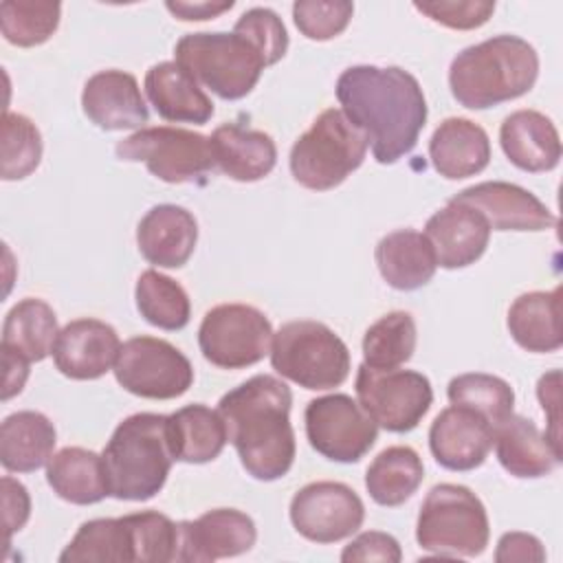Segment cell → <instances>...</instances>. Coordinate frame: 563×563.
<instances>
[{
	"mask_svg": "<svg viewBox=\"0 0 563 563\" xmlns=\"http://www.w3.org/2000/svg\"><path fill=\"white\" fill-rule=\"evenodd\" d=\"M336 99L380 165H391L416 147L429 114L418 79L398 66L345 68L336 79Z\"/></svg>",
	"mask_w": 563,
	"mask_h": 563,
	"instance_id": "1",
	"label": "cell"
},
{
	"mask_svg": "<svg viewBox=\"0 0 563 563\" xmlns=\"http://www.w3.org/2000/svg\"><path fill=\"white\" fill-rule=\"evenodd\" d=\"M290 405V387L271 374L244 380L218 402L229 442L238 451L244 471L260 482L284 477L295 462Z\"/></svg>",
	"mask_w": 563,
	"mask_h": 563,
	"instance_id": "2",
	"label": "cell"
},
{
	"mask_svg": "<svg viewBox=\"0 0 563 563\" xmlns=\"http://www.w3.org/2000/svg\"><path fill=\"white\" fill-rule=\"evenodd\" d=\"M539 77V55L519 35H495L460 51L449 68L451 95L468 110L523 97Z\"/></svg>",
	"mask_w": 563,
	"mask_h": 563,
	"instance_id": "3",
	"label": "cell"
},
{
	"mask_svg": "<svg viewBox=\"0 0 563 563\" xmlns=\"http://www.w3.org/2000/svg\"><path fill=\"white\" fill-rule=\"evenodd\" d=\"M108 493L121 501H147L167 482L172 471V449L167 438V416L132 413L117 424L101 451Z\"/></svg>",
	"mask_w": 563,
	"mask_h": 563,
	"instance_id": "4",
	"label": "cell"
},
{
	"mask_svg": "<svg viewBox=\"0 0 563 563\" xmlns=\"http://www.w3.org/2000/svg\"><path fill=\"white\" fill-rule=\"evenodd\" d=\"M367 154L365 134L339 108L323 110L290 150L292 178L312 191L339 187Z\"/></svg>",
	"mask_w": 563,
	"mask_h": 563,
	"instance_id": "5",
	"label": "cell"
},
{
	"mask_svg": "<svg viewBox=\"0 0 563 563\" xmlns=\"http://www.w3.org/2000/svg\"><path fill=\"white\" fill-rule=\"evenodd\" d=\"M174 55L196 81L227 101L246 97L266 68L262 53L238 31L187 33L176 42Z\"/></svg>",
	"mask_w": 563,
	"mask_h": 563,
	"instance_id": "6",
	"label": "cell"
},
{
	"mask_svg": "<svg viewBox=\"0 0 563 563\" xmlns=\"http://www.w3.org/2000/svg\"><path fill=\"white\" fill-rule=\"evenodd\" d=\"M490 537L482 499L460 484H435L418 512L416 541L438 556H479Z\"/></svg>",
	"mask_w": 563,
	"mask_h": 563,
	"instance_id": "7",
	"label": "cell"
},
{
	"mask_svg": "<svg viewBox=\"0 0 563 563\" xmlns=\"http://www.w3.org/2000/svg\"><path fill=\"white\" fill-rule=\"evenodd\" d=\"M271 365L303 389H334L350 374V350L325 323L299 319L273 334Z\"/></svg>",
	"mask_w": 563,
	"mask_h": 563,
	"instance_id": "8",
	"label": "cell"
},
{
	"mask_svg": "<svg viewBox=\"0 0 563 563\" xmlns=\"http://www.w3.org/2000/svg\"><path fill=\"white\" fill-rule=\"evenodd\" d=\"M117 156L128 163H145L156 178L180 185L202 180L213 167L209 136L185 128H141L114 147Z\"/></svg>",
	"mask_w": 563,
	"mask_h": 563,
	"instance_id": "9",
	"label": "cell"
},
{
	"mask_svg": "<svg viewBox=\"0 0 563 563\" xmlns=\"http://www.w3.org/2000/svg\"><path fill=\"white\" fill-rule=\"evenodd\" d=\"M273 343L268 317L249 303H220L207 310L198 328L202 356L222 369L260 363Z\"/></svg>",
	"mask_w": 563,
	"mask_h": 563,
	"instance_id": "10",
	"label": "cell"
},
{
	"mask_svg": "<svg viewBox=\"0 0 563 563\" xmlns=\"http://www.w3.org/2000/svg\"><path fill=\"white\" fill-rule=\"evenodd\" d=\"M354 389L365 413L391 433H407L420 424L433 402L424 374L413 369H374L358 365Z\"/></svg>",
	"mask_w": 563,
	"mask_h": 563,
	"instance_id": "11",
	"label": "cell"
},
{
	"mask_svg": "<svg viewBox=\"0 0 563 563\" xmlns=\"http://www.w3.org/2000/svg\"><path fill=\"white\" fill-rule=\"evenodd\" d=\"M114 378L134 396L172 400L191 387L194 367L169 341L141 334L121 343L114 363Z\"/></svg>",
	"mask_w": 563,
	"mask_h": 563,
	"instance_id": "12",
	"label": "cell"
},
{
	"mask_svg": "<svg viewBox=\"0 0 563 563\" xmlns=\"http://www.w3.org/2000/svg\"><path fill=\"white\" fill-rule=\"evenodd\" d=\"M310 446L332 462H358L376 442L378 427L347 394L312 398L303 411Z\"/></svg>",
	"mask_w": 563,
	"mask_h": 563,
	"instance_id": "13",
	"label": "cell"
},
{
	"mask_svg": "<svg viewBox=\"0 0 563 563\" xmlns=\"http://www.w3.org/2000/svg\"><path fill=\"white\" fill-rule=\"evenodd\" d=\"M365 519V506L343 482H312L290 499L295 530L314 543H334L352 537Z\"/></svg>",
	"mask_w": 563,
	"mask_h": 563,
	"instance_id": "14",
	"label": "cell"
},
{
	"mask_svg": "<svg viewBox=\"0 0 563 563\" xmlns=\"http://www.w3.org/2000/svg\"><path fill=\"white\" fill-rule=\"evenodd\" d=\"M449 200L479 211L495 231H543L556 224L554 213L532 191L515 183H477Z\"/></svg>",
	"mask_w": 563,
	"mask_h": 563,
	"instance_id": "15",
	"label": "cell"
},
{
	"mask_svg": "<svg viewBox=\"0 0 563 563\" xmlns=\"http://www.w3.org/2000/svg\"><path fill=\"white\" fill-rule=\"evenodd\" d=\"M178 561L209 563L238 556L255 545L257 530L253 519L235 508H213L194 521H178Z\"/></svg>",
	"mask_w": 563,
	"mask_h": 563,
	"instance_id": "16",
	"label": "cell"
},
{
	"mask_svg": "<svg viewBox=\"0 0 563 563\" xmlns=\"http://www.w3.org/2000/svg\"><path fill=\"white\" fill-rule=\"evenodd\" d=\"M495 427L477 411L451 405L442 409L429 429V449L435 462L449 471H473L493 449Z\"/></svg>",
	"mask_w": 563,
	"mask_h": 563,
	"instance_id": "17",
	"label": "cell"
},
{
	"mask_svg": "<svg viewBox=\"0 0 563 563\" xmlns=\"http://www.w3.org/2000/svg\"><path fill=\"white\" fill-rule=\"evenodd\" d=\"M121 341L117 330L92 317L68 321L53 345L55 367L73 380L101 378L117 363Z\"/></svg>",
	"mask_w": 563,
	"mask_h": 563,
	"instance_id": "18",
	"label": "cell"
},
{
	"mask_svg": "<svg viewBox=\"0 0 563 563\" xmlns=\"http://www.w3.org/2000/svg\"><path fill=\"white\" fill-rule=\"evenodd\" d=\"M424 235L435 253V262L442 268H464L475 264L490 240V224L486 218L460 202H446L435 211L427 224Z\"/></svg>",
	"mask_w": 563,
	"mask_h": 563,
	"instance_id": "19",
	"label": "cell"
},
{
	"mask_svg": "<svg viewBox=\"0 0 563 563\" xmlns=\"http://www.w3.org/2000/svg\"><path fill=\"white\" fill-rule=\"evenodd\" d=\"M84 114L101 130H134L147 123V106L134 75L117 68L95 73L81 92Z\"/></svg>",
	"mask_w": 563,
	"mask_h": 563,
	"instance_id": "20",
	"label": "cell"
},
{
	"mask_svg": "<svg viewBox=\"0 0 563 563\" xmlns=\"http://www.w3.org/2000/svg\"><path fill=\"white\" fill-rule=\"evenodd\" d=\"M198 242V222L191 211L178 205L152 207L136 227L141 255L161 268H180Z\"/></svg>",
	"mask_w": 563,
	"mask_h": 563,
	"instance_id": "21",
	"label": "cell"
},
{
	"mask_svg": "<svg viewBox=\"0 0 563 563\" xmlns=\"http://www.w3.org/2000/svg\"><path fill=\"white\" fill-rule=\"evenodd\" d=\"M429 158L440 176L449 180L468 178L490 163V139L475 121L449 117L429 139Z\"/></svg>",
	"mask_w": 563,
	"mask_h": 563,
	"instance_id": "22",
	"label": "cell"
},
{
	"mask_svg": "<svg viewBox=\"0 0 563 563\" xmlns=\"http://www.w3.org/2000/svg\"><path fill=\"white\" fill-rule=\"evenodd\" d=\"M495 453L504 471L521 479L543 477L561 464V451L532 420L510 413L495 427Z\"/></svg>",
	"mask_w": 563,
	"mask_h": 563,
	"instance_id": "23",
	"label": "cell"
},
{
	"mask_svg": "<svg viewBox=\"0 0 563 563\" xmlns=\"http://www.w3.org/2000/svg\"><path fill=\"white\" fill-rule=\"evenodd\" d=\"M213 165L238 183H255L268 176L277 163V147L262 130L224 123L209 136Z\"/></svg>",
	"mask_w": 563,
	"mask_h": 563,
	"instance_id": "24",
	"label": "cell"
},
{
	"mask_svg": "<svg viewBox=\"0 0 563 563\" xmlns=\"http://www.w3.org/2000/svg\"><path fill=\"white\" fill-rule=\"evenodd\" d=\"M499 143L508 161L530 174L550 172L561 161V139L554 123L537 110H517L499 128Z\"/></svg>",
	"mask_w": 563,
	"mask_h": 563,
	"instance_id": "25",
	"label": "cell"
},
{
	"mask_svg": "<svg viewBox=\"0 0 563 563\" xmlns=\"http://www.w3.org/2000/svg\"><path fill=\"white\" fill-rule=\"evenodd\" d=\"M145 92L165 121L202 125L213 117V101L176 62L154 64L145 73Z\"/></svg>",
	"mask_w": 563,
	"mask_h": 563,
	"instance_id": "26",
	"label": "cell"
},
{
	"mask_svg": "<svg viewBox=\"0 0 563 563\" xmlns=\"http://www.w3.org/2000/svg\"><path fill=\"white\" fill-rule=\"evenodd\" d=\"M376 266L380 277L396 290H418L431 282L438 262L424 233L398 229L378 240Z\"/></svg>",
	"mask_w": 563,
	"mask_h": 563,
	"instance_id": "27",
	"label": "cell"
},
{
	"mask_svg": "<svg viewBox=\"0 0 563 563\" xmlns=\"http://www.w3.org/2000/svg\"><path fill=\"white\" fill-rule=\"evenodd\" d=\"M55 442V424L44 413L15 411L0 424V462L9 473H33L48 464Z\"/></svg>",
	"mask_w": 563,
	"mask_h": 563,
	"instance_id": "28",
	"label": "cell"
},
{
	"mask_svg": "<svg viewBox=\"0 0 563 563\" xmlns=\"http://www.w3.org/2000/svg\"><path fill=\"white\" fill-rule=\"evenodd\" d=\"M508 332L528 352H556L563 345L561 288L550 292L532 290L519 295L508 308Z\"/></svg>",
	"mask_w": 563,
	"mask_h": 563,
	"instance_id": "29",
	"label": "cell"
},
{
	"mask_svg": "<svg viewBox=\"0 0 563 563\" xmlns=\"http://www.w3.org/2000/svg\"><path fill=\"white\" fill-rule=\"evenodd\" d=\"M167 438L174 460L187 464L216 460L229 440L220 411L200 402L187 405L167 416Z\"/></svg>",
	"mask_w": 563,
	"mask_h": 563,
	"instance_id": "30",
	"label": "cell"
},
{
	"mask_svg": "<svg viewBox=\"0 0 563 563\" xmlns=\"http://www.w3.org/2000/svg\"><path fill=\"white\" fill-rule=\"evenodd\" d=\"M46 482L64 501L88 506L106 499L108 479L101 455L81 446H64L46 464Z\"/></svg>",
	"mask_w": 563,
	"mask_h": 563,
	"instance_id": "31",
	"label": "cell"
},
{
	"mask_svg": "<svg viewBox=\"0 0 563 563\" xmlns=\"http://www.w3.org/2000/svg\"><path fill=\"white\" fill-rule=\"evenodd\" d=\"M57 317L53 308L37 299L26 297L18 301L2 323V350H9L29 363H40L53 354L57 339Z\"/></svg>",
	"mask_w": 563,
	"mask_h": 563,
	"instance_id": "32",
	"label": "cell"
},
{
	"mask_svg": "<svg viewBox=\"0 0 563 563\" xmlns=\"http://www.w3.org/2000/svg\"><path fill=\"white\" fill-rule=\"evenodd\" d=\"M424 466L411 446H387L380 451L365 473V488L380 506L405 504L422 484Z\"/></svg>",
	"mask_w": 563,
	"mask_h": 563,
	"instance_id": "33",
	"label": "cell"
},
{
	"mask_svg": "<svg viewBox=\"0 0 563 563\" xmlns=\"http://www.w3.org/2000/svg\"><path fill=\"white\" fill-rule=\"evenodd\" d=\"M62 563H130L134 556L132 528L123 517L84 521L59 554Z\"/></svg>",
	"mask_w": 563,
	"mask_h": 563,
	"instance_id": "34",
	"label": "cell"
},
{
	"mask_svg": "<svg viewBox=\"0 0 563 563\" xmlns=\"http://www.w3.org/2000/svg\"><path fill=\"white\" fill-rule=\"evenodd\" d=\"M134 299L141 317L161 330L174 332L183 330L189 323L191 303L185 288L176 279L154 268L139 275Z\"/></svg>",
	"mask_w": 563,
	"mask_h": 563,
	"instance_id": "35",
	"label": "cell"
},
{
	"mask_svg": "<svg viewBox=\"0 0 563 563\" xmlns=\"http://www.w3.org/2000/svg\"><path fill=\"white\" fill-rule=\"evenodd\" d=\"M416 321L405 310H394L374 321L363 336V363L374 369H396L413 356Z\"/></svg>",
	"mask_w": 563,
	"mask_h": 563,
	"instance_id": "36",
	"label": "cell"
},
{
	"mask_svg": "<svg viewBox=\"0 0 563 563\" xmlns=\"http://www.w3.org/2000/svg\"><path fill=\"white\" fill-rule=\"evenodd\" d=\"M62 4L51 0H4L0 4V31L20 48L44 44L59 26Z\"/></svg>",
	"mask_w": 563,
	"mask_h": 563,
	"instance_id": "37",
	"label": "cell"
},
{
	"mask_svg": "<svg viewBox=\"0 0 563 563\" xmlns=\"http://www.w3.org/2000/svg\"><path fill=\"white\" fill-rule=\"evenodd\" d=\"M446 396L451 405H462L482 413L493 427L501 424L515 407L512 387L504 378L482 372H468L451 378Z\"/></svg>",
	"mask_w": 563,
	"mask_h": 563,
	"instance_id": "38",
	"label": "cell"
},
{
	"mask_svg": "<svg viewBox=\"0 0 563 563\" xmlns=\"http://www.w3.org/2000/svg\"><path fill=\"white\" fill-rule=\"evenodd\" d=\"M42 134L37 125L18 112H4L2 119V180H22L33 174L42 161Z\"/></svg>",
	"mask_w": 563,
	"mask_h": 563,
	"instance_id": "39",
	"label": "cell"
},
{
	"mask_svg": "<svg viewBox=\"0 0 563 563\" xmlns=\"http://www.w3.org/2000/svg\"><path fill=\"white\" fill-rule=\"evenodd\" d=\"M132 539L134 556L139 563H169L178 561L180 530L178 523L158 510H141L125 515Z\"/></svg>",
	"mask_w": 563,
	"mask_h": 563,
	"instance_id": "40",
	"label": "cell"
},
{
	"mask_svg": "<svg viewBox=\"0 0 563 563\" xmlns=\"http://www.w3.org/2000/svg\"><path fill=\"white\" fill-rule=\"evenodd\" d=\"M354 13V4L347 0H297L292 4L295 26L308 40L325 42L341 35Z\"/></svg>",
	"mask_w": 563,
	"mask_h": 563,
	"instance_id": "41",
	"label": "cell"
},
{
	"mask_svg": "<svg viewBox=\"0 0 563 563\" xmlns=\"http://www.w3.org/2000/svg\"><path fill=\"white\" fill-rule=\"evenodd\" d=\"M233 31L242 33L266 59V66L277 64L288 48V33L282 18L266 7H253L240 15Z\"/></svg>",
	"mask_w": 563,
	"mask_h": 563,
	"instance_id": "42",
	"label": "cell"
},
{
	"mask_svg": "<svg viewBox=\"0 0 563 563\" xmlns=\"http://www.w3.org/2000/svg\"><path fill=\"white\" fill-rule=\"evenodd\" d=\"M416 11L424 13L433 22L457 29V31H471L479 29L482 24L488 22V18L495 11V2H484V0H435V2H416Z\"/></svg>",
	"mask_w": 563,
	"mask_h": 563,
	"instance_id": "43",
	"label": "cell"
},
{
	"mask_svg": "<svg viewBox=\"0 0 563 563\" xmlns=\"http://www.w3.org/2000/svg\"><path fill=\"white\" fill-rule=\"evenodd\" d=\"M402 559L400 552V543L387 534V532H378V530H367L361 532L356 539H352L343 552H341V561L350 563V561H385V563H398Z\"/></svg>",
	"mask_w": 563,
	"mask_h": 563,
	"instance_id": "44",
	"label": "cell"
},
{
	"mask_svg": "<svg viewBox=\"0 0 563 563\" xmlns=\"http://www.w3.org/2000/svg\"><path fill=\"white\" fill-rule=\"evenodd\" d=\"M497 563H510V561H528V563H541L545 561L543 543L528 532H506L497 541L495 550Z\"/></svg>",
	"mask_w": 563,
	"mask_h": 563,
	"instance_id": "45",
	"label": "cell"
},
{
	"mask_svg": "<svg viewBox=\"0 0 563 563\" xmlns=\"http://www.w3.org/2000/svg\"><path fill=\"white\" fill-rule=\"evenodd\" d=\"M2 510H4V528L7 541L15 530H20L31 515V497L29 490L13 477H2Z\"/></svg>",
	"mask_w": 563,
	"mask_h": 563,
	"instance_id": "46",
	"label": "cell"
},
{
	"mask_svg": "<svg viewBox=\"0 0 563 563\" xmlns=\"http://www.w3.org/2000/svg\"><path fill=\"white\" fill-rule=\"evenodd\" d=\"M559 380H561V372L552 369L548 374H543L537 383V396L541 402L543 413H548V431L545 435L550 438V442L561 451V431H559Z\"/></svg>",
	"mask_w": 563,
	"mask_h": 563,
	"instance_id": "47",
	"label": "cell"
},
{
	"mask_svg": "<svg viewBox=\"0 0 563 563\" xmlns=\"http://www.w3.org/2000/svg\"><path fill=\"white\" fill-rule=\"evenodd\" d=\"M167 11H172L178 20L185 22H200L216 18L233 7V0L229 2H167Z\"/></svg>",
	"mask_w": 563,
	"mask_h": 563,
	"instance_id": "48",
	"label": "cell"
},
{
	"mask_svg": "<svg viewBox=\"0 0 563 563\" xmlns=\"http://www.w3.org/2000/svg\"><path fill=\"white\" fill-rule=\"evenodd\" d=\"M2 363H4V385H2V400H9L11 396L20 394L26 378H29V361L2 350Z\"/></svg>",
	"mask_w": 563,
	"mask_h": 563,
	"instance_id": "49",
	"label": "cell"
}]
</instances>
